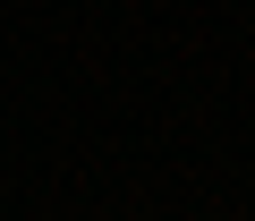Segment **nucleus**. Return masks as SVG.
Masks as SVG:
<instances>
[]
</instances>
